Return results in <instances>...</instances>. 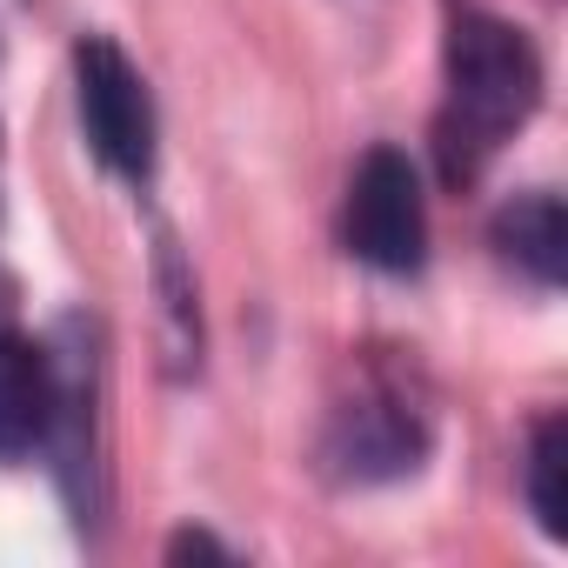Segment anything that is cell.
Returning <instances> with one entry per match:
<instances>
[{
  "label": "cell",
  "mask_w": 568,
  "mask_h": 568,
  "mask_svg": "<svg viewBox=\"0 0 568 568\" xmlns=\"http://www.w3.org/2000/svg\"><path fill=\"white\" fill-rule=\"evenodd\" d=\"M541 101V61L521 28L495 14H462L448 34V108L435 121L442 174L462 187L488 168V154L535 114Z\"/></svg>",
  "instance_id": "obj_1"
},
{
  "label": "cell",
  "mask_w": 568,
  "mask_h": 568,
  "mask_svg": "<svg viewBox=\"0 0 568 568\" xmlns=\"http://www.w3.org/2000/svg\"><path fill=\"white\" fill-rule=\"evenodd\" d=\"M74 94H81V128L101 168H114L121 181H148L154 174V94L108 34H88L74 48Z\"/></svg>",
  "instance_id": "obj_2"
},
{
  "label": "cell",
  "mask_w": 568,
  "mask_h": 568,
  "mask_svg": "<svg viewBox=\"0 0 568 568\" xmlns=\"http://www.w3.org/2000/svg\"><path fill=\"white\" fill-rule=\"evenodd\" d=\"M348 247L382 274H415L428 254L422 181L402 148H368L348 181Z\"/></svg>",
  "instance_id": "obj_3"
},
{
  "label": "cell",
  "mask_w": 568,
  "mask_h": 568,
  "mask_svg": "<svg viewBox=\"0 0 568 568\" xmlns=\"http://www.w3.org/2000/svg\"><path fill=\"white\" fill-rule=\"evenodd\" d=\"M54 375L48 362L21 342V335H0V455H28L48 442L54 428Z\"/></svg>",
  "instance_id": "obj_4"
},
{
  "label": "cell",
  "mask_w": 568,
  "mask_h": 568,
  "mask_svg": "<svg viewBox=\"0 0 568 568\" xmlns=\"http://www.w3.org/2000/svg\"><path fill=\"white\" fill-rule=\"evenodd\" d=\"M495 241L515 267H528L541 288H555V281L568 274V214L555 194H521L515 207H501L495 221Z\"/></svg>",
  "instance_id": "obj_5"
},
{
  "label": "cell",
  "mask_w": 568,
  "mask_h": 568,
  "mask_svg": "<svg viewBox=\"0 0 568 568\" xmlns=\"http://www.w3.org/2000/svg\"><path fill=\"white\" fill-rule=\"evenodd\" d=\"M528 501H535V521L541 535H568V422L561 415H541L535 422V442H528Z\"/></svg>",
  "instance_id": "obj_6"
},
{
  "label": "cell",
  "mask_w": 568,
  "mask_h": 568,
  "mask_svg": "<svg viewBox=\"0 0 568 568\" xmlns=\"http://www.w3.org/2000/svg\"><path fill=\"white\" fill-rule=\"evenodd\" d=\"M187 555H214V561H227V555H221L207 535H181V541H174V561H187Z\"/></svg>",
  "instance_id": "obj_7"
}]
</instances>
